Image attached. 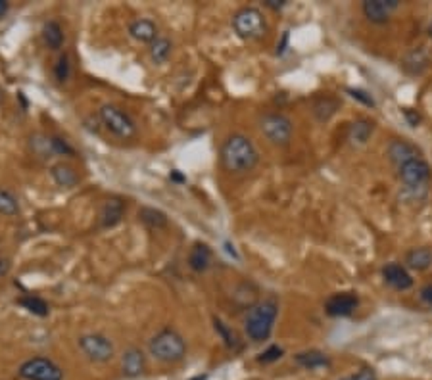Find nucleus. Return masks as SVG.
<instances>
[{"instance_id":"f257e3e1","label":"nucleus","mask_w":432,"mask_h":380,"mask_svg":"<svg viewBox=\"0 0 432 380\" xmlns=\"http://www.w3.org/2000/svg\"><path fill=\"white\" fill-rule=\"evenodd\" d=\"M259 152L246 135L234 132L221 146V164L233 175L250 173L258 166Z\"/></svg>"},{"instance_id":"f03ea898","label":"nucleus","mask_w":432,"mask_h":380,"mask_svg":"<svg viewBox=\"0 0 432 380\" xmlns=\"http://www.w3.org/2000/svg\"><path fill=\"white\" fill-rule=\"evenodd\" d=\"M279 315V304L275 297H267L256 306H252L244 319V331L252 342H266L273 332L275 321Z\"/></svg>"},{"instance_id":"7ed1b4c3","label":"nucleus","mask_w":432,"mask_h":380,"mask_svg":"<svg viewBox=\"0 0 432 380\" xmlns=\"http://www.w3.org/2000/svg\"><path fill=\"white\" fill-rule=\"evenodd\" d=\"M148 349L150 356L162 363H177L187 356V342L175 329H164L150 340Z\"/></svg>"},{"instance_id":"20e7f679","label":"nucleus","mask_w":432,"mask_h":380,"mask_svg":"<svg viewBox=\"0 0 432 380\" xmlns=\"http://www.w3.org/2000/svg\"><path fill=\"white\" fill-rule=\"evenodd\" d=\"M399 181L404 182V189L411 192L413 196H424L429 190V182L432 179V169L429 162L423 157H415L408 164L398 167Z\"/></svg>"},{"instance_id":"39448f33","label":"nucleus","mask_w":432,"mask_h":380,"mask_svg":"<svg viewBox=\"0 0 432 380\" xmlns=\"http://www.w3.org/2000/svg\"><path fill=\"white\" fill-rule=\"evenodd\" d=\"M233 29L242 41H256L267 33V21L261 10L246 6L233 16Z\"/></svg>"},{"instance_id":"423d86ee","label":"nucleus","mask_w":432,"mask_h":380,"mask_svg":"<svg viewBox=\"0 0 432 380\" xmlns=\"http://www.w3.org/2000/svg\"><path fill=\"white\" fill-rule=\"evenodd\" d=\"M98 117L102 125L119 139H131L137 132V125L131 119V116L125 112L123 107L116 106V104H104L98 110Z\"/></svg>"},{"instance_id":"0eeeda50","label":"nucleus","mask_w":432,"mask_h":380,"mask_svg":"<svg viewBox=\"0 0 432 380\" xmlns=\"http://www.w3.org/2000/svg\"><path fill=\"white\" fill-rule=\"evenodd\" d=\"M259 129L271 144L286 146L292 139L294 125L284 114H266L259 121Z\"/></svg>"},{"instance_id":"6e6552de","label":"nucleus","mask_w":432,"mask_h":380,"mask_svg":"<svg viewBox=\"0 0 432 380\" xmlns=\"http://www.w3.org/2000/svg\"><path fill=\"white\" fill-rule=\"evenodd\" d=\"M79 349L94 363H106L114 357V344L108 336L98 332H89L79 338Z\"/></svg>"},{"instance_id":"1a4fd4ad","label":"nucleus","mask_w":432,"mask_h":380,"mask_svg":"<svg viewBox=\"0 0 432 380\" xmlns=\"http://www.w3.org/2000/svg\"><path fill=\"white\" fill-rule=\"evenodd\" d=\"M19 377L25 380H64V371L52 359L33 357L19 367Z\"/></svg>"},{"instance_id":"9d476101","label":"nucleus","mask_w":432,"mask_h":380,"mask_svg":"<svg viewBox=\"0 0 432 380\" xmlns=\"http://www.w3.org/2000/svg\"><path fill=\"white\" fill-rule=\"evenodd\" d=\"M359 306V297L354 292H338L327 297L325 313L329 317H349Z\"/></svg>"},{"instance_id":"9b49d317","label":"nucleus","mask_w":432,"mask_h":380,"mask_svg":"<svg viewBox=\"0 0 432 380\" xmlns=\"http://www.w3.org/2000/svg\"><path fill=\"white\" fill-rule=\"evenodd\" d=\"M399 8V0H365L361 4V12L363 16L371 21V24L383 25L386 24L390 16Z\"/></svg>"},{"instance_id":"f8f14e48","label":"nucleus","mask_w":432,"mask_h":380,"mask_svg":"<svg viewBox=\"0 0 432 380\" xmlns=\"http://www.w3.org/2000/svg\"><path fill=\"white\" fill-rule=\"evenodd\" d=\"M386 156L396 167L404 166V164H408V162L415 159V157H423L421 156V150L417 148L413 142L406 141V139H394V141H390L388 148H386Z\"/></svg>"},{"instance_id":"ddd939ff","label":"nucleus","mask_w":432,"mask_h":380,"mask_svg":"<svg viewBox=\"0 0 432 380\" xmlns=\"http://www.w3.org/2000/svg\"><path fill=\"white\" fill-rule=\"evenodd\" d=\"M383 279L384 282L392 286L394 290H409L413 286V279L409 275L408 267L401 264H386L383 267Z\"/></svg>"},{"instance_id":"4468645a","label":"nucleus","mask_w":432,"mask_h":380,"mask_svg":"<svg viewBox=\"0 0 432 380\" xmlns=\"http://www.w3.org/2000/svg\"><path fill=\"white\" fill-rule=\"evenodd\" d=\"M125 215V202L121 198H108L100 209V225L104 229H112L121 223Z\"/></svg>"},{"instance_id":"2eb2a0df","label":"nucleus","mask_w":432,"mask_h":380,"mask_svg":"<svg viewBox=\"0 0 432 380\" xmlns=\"http://www.w3.org/2000/svg\"><path fill=\"white\" fill-rule=\"evenodd\" d=\"M129 35L133 37L137 42H144V44H152L158 39V27L150 19H135L133 24L129 25Z\"/></svg>"},{"instance_id":"dca6fc26","label":"nucleus","mask_w":432,"mask_h":380,"mask_svg":"<svg viewBox=\"0 0 432 380\" xmlns=\"http://www.w3.org/2000/svg\"><path fill=\"white\" fill-rule=\"evenodd\" d=\"M121 369H123L125 377L133 379L139 377L144 371V354L139 347H129L121 357Z\"/></svg>"},{"instance_id":"f3484780","label":"nucleus","mask_w":432,"mask_h":380,"mask_svg":"<svg viewBox=\"0 0 432 380\" xmlns=\"http://www.w3.org/2000/svg\"><path fill=\"white\" fill-rule=\"evenodd\" d=\"M431 64V58H429V52L421 46V49H413L411 52L406 54V58L401 62L404 69L408 71L409 75H421Z\"/></svg>"},{"instance_id":"a211bd4d","label":"nucleus","mask_w":432,"mask_h":380,"mask_svg":"<svg viewBox=\"0 0 432 380\" xmlns=\"http://www.w3.org/2000/svg\"><path fill=\"white\" fill-rule=\"evenodd\" d=\"M209 264H211V248L204 242H196L191 248V254H189L191 269L196 273H204L209 267Z\"/></svg>"},{"instance_id":"6ab92c4d","label":"nucleus","mask_w":432,"mask_h":380,"mask_svg":"<svg viewBox=\"0 0 432 380\" xmlns=\"http://www.w3.org/2000/svg\"><path fill=\"white\" fill-rule=\"evenodd\" d=\"M406 267L413 271H426L432 267V248L421 246V248L409 250L406 254Z\"/></svg>"},{"instance_id":"aec40b11","label":"nucleus","mask_w":432,"mask_h":380,"mask_svg":"<svg viewBox=\"0 0 432 380\" xmlns=\"http://www.w3.org/2000/svg\"><path fill=\"white\" fill-rule=\"evenodd\" d=\"M296 363L304 369H309V371H316V369H325L331 365V359L329 356H325L323 352H317V349H309V352H302L298 356L294 357Z\"/></svg>"},{"instance_id":"412c9836","label":"nucleus","mask_w":432,"mask_h":380,"mask_svg":"<svg viewBox=\"0 0 432 380\" xmlns=\"http://www.w3.org/2000/svg\"><path fill=\"white\" fill-rule=\"evenodd\" d=\"M50 175H52L54 182L58 187H64V189H74L75 184L79 182L77 171L71 166H67V164H56V166H52Z\"/></svg>"},{"instance_id":"4be33fe9","label":"nucleus","mask_w":432,"mask_h":380,"mask_svg":"<svg viewBox=\"0 0 432 380\" xmlns=\"http://www.w3.org/2000/svg\"><path fill=\"white\" fill-rule=\"evenodd\" d=\"M373 131H374L373 121H369V119H358V121H354V123L349 125L348 141H352L354 144H365V142L371 139Z\"/></svg>"},{"instance_id":"5701e85b","label":"nucleus","mask_w":432,"mask_h":380,"mask_svg":"<svg viewBox=\"0 0 432 380\" xmlns=\"http://www.w3.org/2000/svg\"><path fill=\"white\" fill-rule=\"evenodd\" d=\"M42 39L50 50H60L64 44V29L58 21H46L42 27Z\"/></svg>"},{"instance_id":"b1692460","label":"nucleus","mask_w":432,"mask_h":380,"mask_svg":"<svg viewBox=\"0 0 432 380\" xmlns=\"http://www.w3.org/2000/svg\"><path fill=\"white\" fill-rule=\"evenodd\" d=\"M340 107V102L333 96H321V98L316 100L313 104V116L319 119V121H329L331 117L336 114V110Z\"/></svg>"},{"instance_id":"393cba45","label":"nucleus","mask_w":432,"mask_h":380,"mask_svg":"<svg viewBox=\"0 0 432 380\" xmlns=\"http://www.w3.org/2000/svg\"><path fill=\"white\" fill-rule=\"evenodd\" d=\"M139 219L150 229H164L167 225V215L162 209L144 206L139 209Z\"/></svg>"},{"instance_id":"a878e982","label":"nucleus","mask_w":432,"mask_h":380,"mask_svg":"<svg viewBox=\"0 0 432 380\" xmlns=\"http://www.w3.org/2000/svg\"><path fill=\"white\" fill-rule=\"evenodd\" d=\"M171 50H173L171 41L166 39V37H158L156 41L150 44V58L154 60L156 64H164L171 56Z\"/></svg>"},{"instance_id":"bb28decb","label":"nucleus","mask_w":432,"mask_h":380,"mask_svg":"<svg viewBox=\"0 0 432 380\" xmlns=\"http://www.w3.org/2000/svg\"><path fill=\"white\" fill-rule=\"evenodd\" d=\"M19 306H24L29 313L37 315V317H46L49 315V304L37 296H24L19 297Z\"/></svg>"},{"instance_id":"cd10ccee","label":"nucleus","mask_w":432,"mask_h":380,"mask_svg":"<svg viewBox=\"0 0 432 380\" xmlns=\"http://www.w3.org/2000/svg\"><path fill=\"white\" fill-rule=\"evenodd\" d=\"M19 214V202L17 198L6 189H0V215H17Z\"/></svg>"},{"instance_id":"c85d7f7f","label":"nucleus","mask_w":432,"mask_h":380,"mask_svg":"<svg viewBox=\"0 0 432 380\" xmlns=\"http://www.w3.org/2000/svg\"><path fill=\"white\" fill-rule=\"evenodd\" d=\"M69 71H71V64H69V58H67V56H62V58L58 60L56 67H54V75H56V79H58L60 83L67 81V77H69Z\"/></svg>"},{"instance_id":"c756f323","label":"nucleus","mask_w":432,"mask_h":380,"mask_svg":"<svg viewBox=\"0 0 432 380\" xmlns=\"http://www.w3.org/2000/svg\"><path fill=\"white\" fill-rule=\"evenodd\" d=\"M50 139H52V150L56 156H74V148L64 139H58V137H50Z\"/></svg>"},{"instance_id":"7c9ffc66","label":"nucleus","mask_w":432,"mask_h":380,"mask_svg":"<svg viewBox=\"0 0 432 380\" xmlns=\"http://www.w3.org/2000/svg\"><path fill=\"white\" fill-rule=\"evenodd\" d=\"M281 356H283V347L271 346V347H267L266 352L258 357V361L259 363H273V361H277V359H281Z\"/></svg>"},{"instance_id":"2f4dec72","label":"nucleus","mask_w":432,"mask_h":380,"mask_svg":"<svg viewBox=\"0 0 432 380\" xmlns=\"http://www.w3.org/2000/svg\"><path fill=\"white\" fill-rule=\"evenodd\" d=\"M352 380H379V377H377V372H374L373 369L365 367V369H361V371L356 372V374L352 377Z\"/></svg>"},{"instance_id":"473e14b6","label":"nucleus","mask_w":432,"mask_h":380,"mask_svg":"<svg viewBox=\"0 0 432 380\" xmlns=\"http://www.w3.org/2000/svg\"><path fill=\"white\" fill-rule=\"evenodd\" d=\"M216 331L221 332V336H223L225 342H227V346H233V344H234V336H233V334H231V332L227 331V329H225V325L221 321H219V319H216Z\"/></svg>"},{"instance_id":"72a5a7b5","label":"nucleus","mask_w":432,"mask_h":380,"mask_svg":"<svg viewBox=\"0 0 432 380\" xmlns=\"http://www.w3.org/2000/svg\"><path fill=\"white\" fill-rule=\"evenodd\" d=\"M349 94H352L354 98L361 100V102H363V104H367V106H374V100L371 98V94H367V92L358 91V89H356V91H349Z\"/></svg>"},{"instance_id":"f704fd0d","label":"nucleus","mask_w":432,"mask_h":380,"mask_svg":"<svg viewBox=\"0 0 432 380\" xmlns=\"http://www.w3.org/2000/svg\"><path fill=\"white\" fill-rule=\"evenodd\" d=\"M419 297H421V302H423V304H426L429 307H432V284H426V286H423V288H421V292H419Z\"/></svg>"},{"instance_id":"c9c22d12","label":"nucleus","mask_w":432,"mask_h":380,"mask_svg":"<svg viewBox=\"0 0 432 380\" xmlns=\"http://www.w3.org/2000/svg\"><path fill=\"white\" fill-rule=\"evenodd\" d=\"M263 4H266L267 8H271V10H275V12H277V10H283L284 6L288 4V2H286V0H266Z\"/></svg>"},{"instance_id":"e433bc0d","label":"nucleus","mask_w":432,"mask_h":380,"mask_svg":"<svg viewBox=\"0 0 432 380\" xmlns=\"http://www.w3.org/2000/svg\"><path fill=\"white\" fill-rule=\"evenodd\" d=\"M404 114H406V117H408V119H409V123H411V127H417V125H419V121H421V117L417 116V114H411L409 110H406Z\"/></svg>"},{"instance_id":"4c0bfd02","label":"nucleus","mask_w":432,"mask_h":380,"mask_svg":"<svg viewBox=\"0 0 432 380\" xmlns=\"http://www.w3.org/2000/svg\"><path fill=\"white\" fill-rule=\"evenodd\" d=\"M10 269V264L4 259V257L0 256V275H6Z\"/></svg>"},{"instance_id":"58836bf2","label":"nucleus","mask_w":432,"mask_h":380,"mask_svg":"<svg viewBox=\"0 0 432 380\" xmlns=\"http://www.w3.org/2000/svg\"><path fill=\"white\" fill-rule=\"evenodd\" d=\"M6 12H8V4H6L4 0H0V17L4 16Z\"/></svg>"},{"instance_id":"ea45409f","label":"nucleus","mask_w":432,"mask_h":380,"mask_svg":"<svg viewBox=\"0 0 432 380\" xmlns=\"http://www.w3.org/2000/svg\"><path fill=\"white\" fill-rule=\"evenodd\" d=\"M2 100H4V92H2V89H0V104H2Z\"/></svg>"},{"instance_id":"a19ab883","label":"nucleus","mask_w":432,"mask_h":380,"mask_svg":"<svg viewBox=\"0 0 432 380\" xmlns=\"http://www.w3.org/2000/svg\"><path fill=\"white\" fill-rule=\"evenodd\" d=\"M429 35L432 37V21H431V25H429Z\"/></svg>"},{"instance_id":"79ce46f5","label":"nucleus","mask_w":432,"mask_h":380,"mask_svg":"<svg viewBox=\"0 0 432 380\" xmlns=\"http://www.w3.org/2000/svg\"><path fill=\"white\" fill-rule=\"evenodd\" d=\"M342 380H352V377H349V379H342Z\"/></svg>"}]
</instances>
